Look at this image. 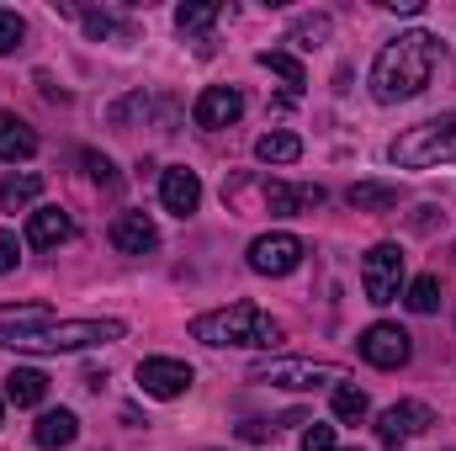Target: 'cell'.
Here are the masks:
<instances>
[{
  "mask_svg": "<svg viewBox=\"0 0 456 451\" xmlns=\"http://www.w3.org/2000/svg\"><path fill=\"white\" fill-rule=\"evenodd\" d=\"M436 64H441V37H436V32H425V27L398 32V37L371 59V102H382V107L414 102V96L430 86Z\"/></svg>",
  "mask_w": 456,
  "mask_h": 451,
  "instance_id": "cell-1",
  "label": "cell"
},
{
  "mask_svg": "<svg viewBox=\"0 0 456 451\" xmlns=\"http://www.w3.org/2000/svg\"><path fill=\"white\" fill-rule=\"evenodd\" d=\"M191 340L202 345H255V350H271L281 345V324L255 308V303H228V308H213V314H197L191 319Z\"/></svg>",
  "mask_w": 456,
  "mask_h": 451,
  "instance_id": "cell-2",
  "label": "cell"
},
{
  "mask_svg": "<svg viewBox=\"0 0 456 451\" xmlns=\"http://www.w3.org/2000/svg\"><path fill=\"white\" fill-rule=\"evenodd\" d=\"M127 335L122 319H53L43 330H21V335H5L0 345L11 350H32V356H59V350H91V345H112Z\"/></svg>",
  "mask_w": 456,
  "mask_h": 451,
  "instance_id": "cell-3",
  "label": "cell"
},
{
  "mask_svg": "<svg viewBox=\"0 0 456 451\" xmlns=\"http://www.w3.org/2000/svg\"><path fill=\"white\" fill-rule=\"evenodd\" d=\"M387 160L398 170H436V165H456V112H441L419 127H403L387 144Z\"/></svg>",
  "mask_w": 456,
  "mask_h": 451,
  "instance_id": "cell-4",
  "label": "cell"
},
{
  "mask_svg": "<svg viewBox=\"0 0 456 451\" xmlns=\"http://www.w3.org/2000/svg\"><path fill=\"white\" fill-rule=\"evenodd\" d=\"M249 382L308 393V388H335V382H345V372L330 366V361H255L249 366Z\"/></svg>",
  "mask_w": 456,
  "mask_h": 451,
  "instance_id": "cell-5",
  "label": "cell"
},
{
  "mask_svg": "<svg viewBox=\"0 0 456 451\" xmlns=\"http://www.w3.org/2000/svg\"><path fill=\"white\" fill-rule=\"evenodd\" d=\"M361 287H366V303H393L403 292V250L398 244H371L361 255Z\"/></svg>",
  "mask_w": 456,
  "mask_h": 451,
  "instance_id": "cell-6",
  "label": "cell"
},
{
  "mask_svg": "<svg viewBox=\"0 0 456 451\" xmlns=\"http://www.w3.org/2000/svg\"><path fill=\"white\" fill-rule=\"evenodd\" d=\"M303 255H308V244L287 228L249 239V271H260V276H292L303 266Z\"/></svg>",
  "mask_w": 456,
  "mask_h": 451,
  "instance_id": "cell-7",
  "label": "cell"
},
{
  "mask_svg": "<svg viewBox=\"0 0 456 451\" xmlns=\"http://www.w3.org/2000/svg\"><path fill=\"white\" fill-rule=\"evenodd\" d=\"M430 425H436V409L419 404V398H403V404H387V409L377 414V441H382V447H403V441L425 436Z\"/></svg>",
  "mask_w": 456,
  "mask_h": 451,
  "instance_id": "cell-8",
  "label": "cell"
},
{
  "mask_svg": "<svg viewBox=\"0 0 456 451\" xmlns=\"http://www.w3.org/2000/svg\"><path fill=\"white\" fill-rule=\"evenodd\" d=\"M355 350H361L371 366H382V372H398V366H409V356H414V340H409V330H398V324H371V330H361Z\"/></svg>",
  "mask_w": 456,
  "mask_h": 451,
  "instance_id": "cell-9",
  "label": "cell"
},
{
  "mask_svg": "<svg viewBox=\"0 0 456 451\" xmlns=\"http://www.w3.org/2000/svg\"><path fill=\"white\" fill-rule=\"evenodd\" d=\"M191 382H197V372L186 361H175V356H143L138 361V388L149 398H181Z\"/></svg>",
  "mask_w": 456,
  "mask_h": 451,
  "instance_id": "cell-10",
  "label": "cell"
},
{
  "mask_svg": "<svg viewBox=\"0 0 456 451\" xmlns=\"http://www.w3.org/2000/svg\"><path fill=\"white\" fill-rule=\"evenodd\" d=\"M159 202H165V213H175V218H191V213L202 208V181H197V170H186V165H170V170L159 176Z\"/></svg>",
  "mask_w": 456,
  "mask_h": 451,
  "instance_id": "cell-11",
  "label": "cell"
},
{
  "mask_svg": "<svg viewBox=\"0 0 456 451\" xmlns=\"http://www.w3.org/2000/svg\"><path fill=\"white\" fill-rule=\"evenodd\" d=\"M239 117H244L239 86H208V91L197 96V107H191V122H197V127H228V122H239Z\"/></svg>",
  "mask_w": 456,
  "mask_h": 451,
  "instance_id": "cell-12",
  "label": "cell"
},
{
  "mask_svg": "<svg viewBox=\"0 0 456 451\" xmlns=\"http://www.w3.org/2000/svg\"><path fill=\"white\" fill-rule=\"evenodd\" d=\"M69 239H75V218H69L64 208H32V218H27V244L59 250V244H69Z\"/></svg>",
  "mask_w": 456,
  "mask_h": 451,
  "instance_id": "cell-13",
  "label": "cell"
},
{
  "mask_svg": "<svg viewBox=\"0 0 456 451\" xmlns=\"http://www.w3.org/2000/svg\"><path fill=\"white\" fill-rule=\"evenodd\" d=\"M112 244L122 255H149L154 244H159V228L149 213H117L112 218Z\"/></svg>",
  "mask_w": 456,
  "mask_h": 451,
  "instance_id": "cell-14",
  "label": "cell"
},
{
  "mask_svg": "<svg viewBox=\"0 0 456 451\" xmlns=\"http://www.w3.org/2000/svg\"><path fill=\"white\" fill-rule=\"evenodd\" d=\"M265 202H271V213H314V208H324V186H287V181H265Z\"/></svg>",
  "mask_w": 456,
  "mask_h": 451,
  "instance_id": "cell-15",
  "label": "cell"
},
{
  "mask_svg": "<svg viewBox=\"0 0 456 451\" xmlns=\"http://www.w3.org/2000/svg\"><path fill=\"white\" fill-rule=\"evenodd\" d=\"M75 436H80V420L69 414V409H48L37 425H32V441L43 451H64V447H75Z\"/></svg>",
  "mask_w": 456,
  "mask_h": 451,
  "instance_id": "cell-16",
  "label": "cell"
},
{
  "mask_svg": "<svg viewBox=\"0 0 456 451\" xmlns=\"http://www.w3.org/2000/svg\"><path fill=\"white\" fill-rule=\"evenodd\" d=\"M32 154H37V133L16 112H0V160L16 165V160H32Z\"/></svg>",
  "mask_w": 456,
  "mask_h": 451,
  "instance_id": "cell-17",
  "label": "cell"
},
{
  "mask_svg": "<svg viewBox=\"0 0 456 451\" xmlns=\"http://www.w3.org/2000/svg\"><path fill=\"white\" fill-rule=\"evenodd\" d=\"M43 197V176L37 170H11L5 181H0V208L5 213H21V208H32Z\"/></svg>",
  "mask_w": 456,
  "mask_h": 451,
  "instance_id": "cell-18",
  "label": "cell"
},
{
  "mask_svg": "<svg viewBox=\"0 0 456 451\" xmlns=\"http://www.w3.org/2000/svg\"><path fill=\"white\" fill-rule=\"evenodd\" d=\"M5 398H11L16 409H37V404L48 398V377H43L37 366H16V372L5 377Z\"/></svg>",
  "mask_w": 456,
  "mask_h": 451,
  "instance_id": "cell-19",
  "label": "cell"
},
{
  "mask_svg": "<svg viewBox=\"0 0 456 451\" xmlns=\"http://www.w3.org/2000/svg\"><path fill=\"white\" fill-rule=\"evenodd\" d=\"M43 324H53V308H43V303H0V340L21 335V330H43Z\"/></svg>",
  "mask_w": 456,
  "mask_h": 451,
  "instance_id": "cell-20",
  "label": "cell"
},
{
  "mask_svg": "<svg viewBox=\"0 0 456 451\" xmlns=\"http://www.w3.org/2000/svg\"><path fill=\"white\" fill-rule=\"evenodd\" d=\"M345 197H350L355 213H387V208H398V186L393 181H355Z\"/></svg>",
  "mask_w": 456,
  "mask_h": 451,
  "instance_id": "cell-21",
  "label": "cell"
},
{
  "mask_svg": "<svg viewBox=\"0 0 456 451\" xmlns=\"http://www.w3.org/2000/svg\"><path fill=\"white\" fill-rule=\"evenodd\" d=\"M255 160L260 165H297L303 160V138L297 133H265V138H255Z\"/></svg>",
  "mask_w": 456,
  "mask_h": 451,
  "instance_id": "cell-22",
  "label": "cell"
},
{
  "mask_svg": "<svg viewBox=\"0 0 456 451\" xmlns=\"http://www.w3.org/2000/svg\"><path fill=\"white\" fill-rule=\"evenodd\" d=\"M330 32H335V21H330L324 11H308V16H297V21H292L287 43H292V48H324V43H330Z\"/></svg>",
  "mask_w": 456,
  "mask_h": 451,
  "instance_id": "cell-23",
  "label": "cell"
},
{
  "mask_svg": "<svg viewBox=\"0 0 456 451\" xmlns=\"http://www.w3.org/2000/svg\"><path fill=\"white\" fill-rule=\"evenodd\" d=\"M218 16H224V5H218V0H186V5L175 11V27H181L186 37H202Z\"/></svg>",
  "mask_w": 456,
  "mask_h": 451,
  "instance_id": "cell-24",
  "label": "cell"
},
{
  "mask_svg": "<svg viewBox=\"0 0 456 451\" xmlns=\"http://www.w3.org/2000/svg\"><path fill=\"white\" fill-rule=\"evenodd\" d=\"M255 64H260V70H271V75H281L292 96H297V91L308 86V70H303V64H297L292 53H281V48H265V53H255Z\"/></svg>",
  "mask_w": 456,
  "mask_h": 451,
  "instance_id": "cell-25",
  "label": "cell"
},
{
  "mask_svg": "<svg viewBox=\"0 0 456 451\" xmlns=\"http://www.w3.org/2000/svg\"><path fill=\"white\" fill-rule=\"evenodd\" d=\"M330 404H335V420H340V425H361V420H366V393H361L355 382H335V398H330Z\"/></svg>",
  "mask_w": 456,
  "mask_h": 451,
  "instance_id": "cell-26",
  "label": "cell"
},
{
  "mask_svg": "<svg viewBox=\"0 0 456 451\" xmlns=\"http://www.w3.org/2000/svg\"><path fill=\"white\" fill-rule=\"evenodd\" d=\"M403 303H409L414 314H436V308H441V276H419Z\"/></svg>",
  "mask_w": 456,
  "mask_h": 451,
  "instance_id": "cell-27",
  "label": "cell"
},
{
  "mask_svg": "<svg viewBox=\"0 0 456 451\" xmlns=\"http://www.w3.org/2000/svg\"><path fill=\"white\" fill-rule=\"evenodd\" d=\"M21 37H27V21L16 11H0V53H16Z\"/></svg>",
  "mask_w": 456,
  "mask_h": 451,
  "instance_id": "cell-28",
  "label": "cell"
},
{
  "mask_svg": "<svg viewBox=\"0 0 456 451\" xmlns=\"http://www.w3.org/2000/svg\"><path fill=\"white\" fill-rule=\"evenodd\" d=\"M86 32L91 37H127V27L117 16H107V11H86Z\"/></svg>",
  "mask_w": 456,
  "mask_h": 451,
  "instance_id": "cell-29",
  "label": "cell"
},
{
  "mask_svg": "<svg viewBox=\"0 0 456 451\" xmlns=\"http://www.w3.org/2000/svg\"><path fill=\"white\" fill-rule=\"evenodd\" d=\"M303 451H340L335 447V425H308L303 430Z\"/></svg>",
  "mask_w": 456,
  "mask_h": 451,
  "instance_id": "cell-30",
  "label": "cell"
},
{
  "mask_svg": "<svg viewBox=\"0 0 456 451\" xmlns=\"http://www.w3.org/2000/svg\"><path fill=\"white\" fill-rule=\"evenodd\" d=\"M86 170H91L96 186H117V165L107 160V154H86Z\"/></svg>",
  "mask_w": 456,
  "mask_h": 451,
  "instance_id": "cell-31",
  "label": "cell"
},
{
  "mask_svg": "<svg viewBox=\"0 0 456 451\" xmlns=\"http://www.w3.org/2000/svg\"><path fill=\"white\" fill-rule=\"evenodd\" d=\"M16 260H21V239H16L11 228H0V276L16 271Z\"/></svg>",
  "mask_w": 456,
  "mask_h": 451,
  "instance_id": "cell-32",
  "label": "cell"
},
{
  "mask_svg": "<svg viewBox=\"0 0 456 451\" xmlns=\"http://www.w3.org/2000/svg\"><path fill=\"white\" fill-rule=\"evenodd\" d=\"M382 11H403V16H419L425 0H382Z\"/></svg>",
  "mask_w": 456,
  "mask_h": 451,
  "instance_id": "cell-33",
  "label": "cell"
},
{
  "mask_svg": "<svg viewBox=\"0 0 456 451\" xmlns=\"http://www.w3.org/2000/svg\"><path fill=\"white\" fill-rule=\"evenodd\" d=\"M0 420H5V414H0Z\"/></svg>",
  "mask_w": 456,
  "mask_h": 451,
  "instance_id": "cell-34",
  "label": "cell"
}]
</instances>
